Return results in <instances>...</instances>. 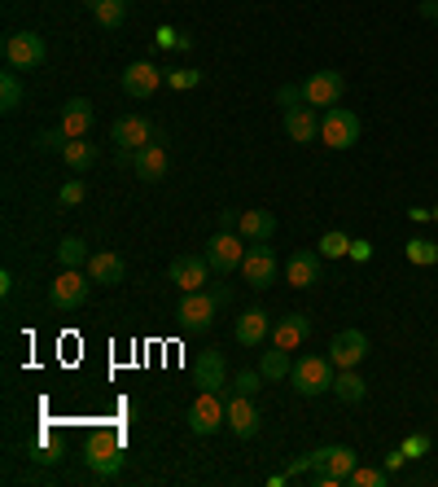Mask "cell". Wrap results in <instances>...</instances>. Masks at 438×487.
I'll return each instance as SVG.
<instances>
[{"instance_id": "obj_1", "label": "cell", "mask_w": 438, "mask_h": 487, "mask_svg": "<svg viewBox=\"0 0 438 487\" xmlns=\"http://www.w3.org/2000/svg\"><path fill=\"white\" fill-rule=\"evenodd\" d=\"M307 465L316 470L320 487H342L351 479V470L360 465V457H355V448H316V452H307Z\"/></svg>"}, {"instance_id": "obj_2", "label": "cell", "mask_w": 438, "mask_h": 487, "mask_svg": "<svg viewBox=\"0 0 438 487\" xmlns=\"http://www.w3.org/2000/svg\"><path fill=\"white\" fill-rule=\"evenodd\" d=\"M290 378H294V391L312 400V395H324V391H333L338 365H333L329 356H303V360L290 369Z\"/></svg>"}, {"instance_id": "obj_3", "label": "cell", "mask_w": 438, "mask_h": 487, "mask_svg": "<svg viewBox=\"0 0 438 487\" xmlns=\"http://www.w3.org/2000/svg\"><path fill=\"white\" fill-rule=\"evenodd\" d=\"M320 141L329 149H351L360 141V119L346 110V106H329L320 115Z\"/></svg>"}, {"instance_id": "obj_4", "label": "cell", "mask_w": 438, "mask_h": 487, "mask_svg": "<svg viewBox=\"0 0 438 487\" xmlns=\"http://www.w3.org/2000/svg\"><path fill=\"white\" fill-rule=\"evenodd\" d=\"M84 465L97 474V479H114L123 470V439L119 435H93L84 448Z\"/></svg>"}, {"instance_id": "obj_5", "label": "cell", "mask_w": 438, "mask_h": 487, "mask_svg": "<svg viewBox=\"0 0 438 487\" xmlns=\"http://www.w3.org/2000/svg\"><path fill=\"white\" fill-rule=\"evenodd\" d=\"M242 277L250 290H268L272 281H276V250L268 242H250L242 259Z\"/></svg>"}, {"instance_id": "obj_6", "label": "cell", "mask_w": 438, "mask_h": 487, "mask_svg": "<svg viewBox=\"0 0 438 487\" xmlns=\"http://www.w3.org/2000/svg\"><path fill=\"white\" fill-rule=\"evenodd\" d=\"M219 426H228V404L219 400V391H202L194 400V409H189V431L194 435H215Z\"/></svg>"}, {"instance_id": "obj_7", "label": "cell", "mask_w": 438, "mask_h": 487, "mask_svg": "<svg viewBox=\"0 0 438 487\" xmlns=\"http://www.w3.org/2000/svg\"><path fill=\"white\" fill-rule=\"evenodd\" d=\"M215 294L206 290H184V299H180V308H175V317H180V325L189 330V334H202V330H211L215 325Z\"/></svg>"}, {"instance_id": "obj_8", "label": "cell", "mask_w": 438, "mask_h": 487, "mask_svg": "<svg viewBox=\"0 0 438 487\" xmlns=\"http://www.w3.org/2000/svg\"><path fill=\"white\" fill-rule=\"evenodd\" d=\"M110 141L119 149H145V146H154V141H167V137H163L145 115H123V119L110 127Z\"/></svg>"}, {"instance_id": "obj_9", "label": "cell", "mask_w": 438, "mask_h": 487, "mask_svg": "<svg viewBox=\"0 0 438 487\" xmlns=\"http://www.w3.org/2000/svg\"><path fill=\"white\" fill-rule=\"evenodd\" d=\"M88 290H93V277H84L79 269H62V277L49 286V303L71 312V308H84L88 303Z\"/></svg>"}, {"instance_id": "obj_10", "label": "cell", "mask_w": 438, "mask_h": 487, "mask_svg": "<svg viewBox=\"0 0 438 487\" xmlns=\"http://www.w3.org/2000/svg\"><path fill=\"white\" fill-rule=\"evenodd\" d=\"M5 62H9L14 71L40 66V62H45V40H40L35 31H14V36L5 40Z\"/></svg>"}, {"instance_id": "obj_11", "label": "cell", "mask_w": 438, "mask_h": 487, "mask_svg": "<svg viewBox=\"0 0 438 487\" xmlns=\"http://www.w3.org/2000/svg\"><path fill=\"white\" fill-rule=\"evenodd\" d=\"M242 242H245L242 233H224V228H219L215 238L206 242V259H211V269L215 272H237L242 269V259H245Z\"/></svg>"}, {"instance_id": "obj_12", "label": "cell", "mask_w": 438, "mask_h": 487, "mask_svg": "<svg viewBox=\"0 0 438 487\" xmlns=\"http://www.w3.org/2000/svg\"><path fill=\"white\" fill-rule=\"evenodd\" d=\"M211 259L206 255H180V259H171L167 269V281H175L180 290H206V277H211Z\"/></svg>"}, {"instance_id": "obj_13", "label": "cell", "mask_w": 438, "mask_h": 487, "mask_svg": "<svg viewBox=\"0 0 438 487\" xmlns=\"http://www.w3.org/2000/svg\"><path fill=\"white\" fill-rule=\"evenodd\" d=\"M342 93H346V79H342V71H316L307 75V84H303V97H307V106H338Z\"/></svg>"}, {"instance_id": "obj_14", "label": "cell", "mask_w": 438, "mask_h": 487, "mask_svg": "<svg viewBox=\"0 0 438 487\" xmlns=\"http://www.w3.org/2000/svg\"><path fill=\"white\" fill-rule=\"evenodd\" d=\"M364 356H368V334L364 330H342V334H333V342H329V360H333L338 369H355Z\"/></svg>"}, {"instance_id": "obj_15", "label": "cell", "mask_w": 438, "mask_h": 487, "mask_svg": "<svg viewBox=\"0 0 438 487\" xmlns=\"http://www.w3.org/2000/svg\"><path fill=\"white\" fill-rule=\"evenodd\" d=\"M285 281L294 290H312L320 281V250H294L285 259Z\"/></svg>"}, {"instance_id": "obj_16", "label": "cell", "mask_w": 438, "mask_h": 487, "mask_svg": "<svg viewBox=\"0 0 438 487\" xmlns=\"http://www.w3.org/2000/svg\"><path fill=\"white\" fill-rule=\"evenodd\" d=\"M163 88V71L154 66V62H132L127 71H123V93L127 97H154Z\"/></svg>"}, {"instance_id": "obj_17", "label": "cell", "mask_w": 438, "mask_h": 487, "mask_svg": "<svg viewBox=\"0 0 438 487\" xmlns=\"http://www.w3.org/2000/svg\"><path fill=\"white\" fill-rule=\"evenodd\" d=\"M307 339H312V320H307V312H285V317L272 325V342L285 347V351H298Z\"/></svg>"}, {"instance_id": "obj_18", "label": "cell", "mask_w": 438, "mask_h": 487, "mask_svg": "<svg viewBox=\"0 0 438 487\" xmlns=\"http://www.w3.org/2000/svg\"><path fill=\"white\" fill-rule=\"evenodd\" d=\"M285 137H290L294 146H307V141H316L320 137V119H316V106H294L285 110Z\"/></svg>"}, {"instance_id": "obj_19", "label": "cell", "mask_w": 438, "mask_h": 487, "mask_svg": "<svg viewBox=\"0 0 438 487\" xmlns=\"http://www.w3.org/2000/svg\"><path fill=\"white\" fill-rule=\"evenodd\" d=\"M228 431H233L237 439L259 435V409H254V395H233V404H228Z\"/></svg>"}, {"instance_id": "obj_20", "label": "cell", "mask_w": 438, "mask_h": 487, "mask_svg": "<svg viewBox=\"0 0 438 487\" xmlns=\"http://www.w3.org/2000/svg\"><path fill=\"white\" fill-rule=\"evenodd\" d=\"M268 339H272V317L264 308H245L237 317V342L242 347H264Z\"/></svg>"}, {"instance_id": "obj_21", "label": "cell", "mask_w": 438, "mask_h": 487, "mask_svg": "<svg viewBox=\"0 0 438 487\" xmlns=\"http://www.w3.org/2000/svg\"><path fill=\"white\" fill-rule=\"evenodd\" d=\"M136 176L145 180V185H158L163 176H167V167H171V154H167V146L163 141H154V146H145V149H136Z\"/></svg>"}, {"instance_id": "obj_22", "label": "cell", "mask_w": 438, "mask_h": 487, "mask_svg": "<svg viewBox=\"0 0 438 487\" xmlns=\"http://www.w3.org/2000/svg\"><path fill=\"white\" fill-rule=\"evenodd\" d=\"M194 373H197V387L202 391H224L228 387V360H224V351H202Z\"/></svg>"}, {"instance_id": "obj_23", "label": "cell", "mask_w": 438, "mask_h": 487, "mask_svg": "<svg viewBox=\"0 0 438 487\" xmlns=\"http://www.w3.org/2000/svg\"><path fill=\"white\" fill-rule=\"evenodd\" d=\"M88 277H93L97 286H119L123 277H127V264H123L119 250H97V255L88 259Z\"/></svg>"}, {"instance_id": "obj_24", "label": "cell", "mask_w": 438, "mask_h": 487, "mask_svg": "<svg viewBox=\"0 0 438 487\" xmlns=\"http://www.w3.org/2000/svg\"><path fill=\"white\" fill-rule=\"evenodd\" d=\"M88 127H93V101L88 97H71L62 106V132L66 137H88Z\"/></svg>"}, {"instance_id": "obj_25", "label": "cell", "mask_w": 438, "mask_h": 487, "mask_svg": "<svg viewBox=\"0 0 438 487\" xmlns=\"http://www.w3.org/2000/svg\"><path fill=\"white\" fill-rule=\"evenodd\" d=\"M237 233H242L245 242H272V233H276V216L264 211V207H254V211H242V224H237Z\"/></svg>"}, {"instance_id": "obj_26", "label": "cell", "mask_w": 438, "mask_h": 487, "mask_svg": "<svg viewBox=\"0 0 438 487\" xmlns=\"http://www.w3.org/2000/svg\"><path fill=\"white\" fill-rule=\"evenodd\" d=\"M62 163H66L75 176H84V171L97 167V146H93V141H84V137H75V141L62 146Z\"/></svg>"}, {"instance_id": "obj_27", "label": "cell", "mask_w": 438, "mask_h": 487, "mask_svg": "<svg viewBox=\"0 0 438 487\" xmlns=\"http://www.w3.org/2000/svg\"><path fill=\"white\" fill-rule=\"evenodd\" d=\"M333 395H338L342 404H360L368 395V382L355 373V369H338V378H333Z\"/></svg>"}, {"instance_id": "obj_28", "label": "cell", "mask_w": 438, "mask_h": 487, "mask_svg": "<svg viewBox=\"0 0 438 487\" xmlns=\"http://www.w3.org/2000/svg\"><path fill=\"white\" fill-rule=\"evenodd\" d=\"M127 5L132 0H88V14L97 18V26H123V18H127Z\"/></svg>"}, {"instance_id": "obj_29", "label": "cell", "mask_w": 438, "mask_h": 487, "mask_svg": "<svg viewBox=\"0 0 438 487\" xmlns=\"http://www.w3.org/2000/svg\"><path fill=\"white\" fill-rule=\"evenodd\" d=\"M290 369H294V365H290V351H285V347H276V342H272V351H264V356H259V373H264L268 382L285 378Z\"/></svg>"}, {"instance_id": "obj_30", "label": "cell", "mask_w": 438, "mask_h": 487, "mask_svg": "<svg viewBox=\"0 0 438 487\" xmlns=\"http://www.w3.org/2000/svg\"><path fill=\"white\" fill-rule=\"evenodd\" d=\"M88 259H93V255H88V246L79 242V238H62V242H57V264H62V269H88Z\"/></svg>"}, {"instance_id": "obj_31", "label": "cell", "mask_w": 438, "mask_h": 487, "mask_svg": "<svg viewBox=\"0 0 438 487\" xmlns=\"http://www.w3.org/2000/svg\"><path fill=\"white\" fill-rule=\"evenodd\" d=\"M18 106H23V79H18V71L9 66V71L0 75V110L14 115Z\"/></svg>"}, {"instance_id": "obj_32", "label": "cell", "mask_w": 438, "mask_h": 487, "mask_svg": "<svg viewBox=\"0 0 438 487\" xmlns=\"http://www.w3.org/2000/svg\"><path fill=\"white\" fill-rule=\"evenodd\" d=\"M403 255H408V264H416V269H434L438 264V246L430 242V238H413V242L403 246Z\"/></svg>"}, {"instance_id": "obj_33", "label": "cell", "mask_w": 438, "mask_h": 487, "mask_svg": "<svg viewBox=\"0 0 438 487\" xmlns=\"http://www.w3.org/2000/svg\"><path fill=\"white\" fill-rule=\"evenodd\" d=\"M346 483H355V487H386L390 483V470H382V465H355Z\"/></svg>"}, {"instance_id": "obj_34", "label": "cell", "mask_w": 438, "mask_h": 487, "mask_svg": "<svg viewBox=\"0 0 438 487\" xmlns=\"http://www.w3.org/2000/svg\"><path fill=\"white\" fill-rule=\"evenodd\" d=\"M316 250L324 255V259H342V255H351V238L333 228V233H324V238L316 242Z\"/></svg>"}, {"instance_id": "obj_35", "label": "cell", "mask_w": 438, "mask_h": 487, "mask_svg": "<svg viewBox=\"0 0 438 487\" xmlns=\"http://www.w3.org/2000/svg\"><path fill=\"white\" fill-rule=\"evenodd\" d=\"M154 45H158V49H189V40H184L180 31H171V26H158V31H154Z\"/></svg>"}, {"instance_id": "obj_36", "label": "cell", "mask_w": 438, "mask_h": 487, "mask_svg": "<svg viewBox=\"0 0 438 487\" xmlns=\"http://www.w3.org/2000/svg\"><path fill=\"white\" fill-rule=\"evenodd\" d=\"M84 198H88L84 180H66V185H62V194H57V202H62V207H79Z\"/></svg>"}, {"instance_id": "obj_37", "label": "cell", "mask_w": 438, "mask_h": 487, "mask_svg": "<svg viewBox=\"0 0 438 487\" xmlns=\"http://www.w3.org/2000/svg\"><path fill=\"white\" fill-rule=\"evenodd\" d=\"M167 84L171 88H180V93H189L202 84V71H167Z\"/></svg>"}, {"instance_id": "obj_38", "label": "cell", "mask_w": 438, "mask_h": 487, "mask_svg": "<svg viewBox=\"0 0 438 487\" xmlns=\"http://www.w3.org/2000/svg\"><path fill=\"white\" fill-rule=\"evenodd\" d=\"M66 141H71V137H66L62 127H49V132H40V137H35V149H57V154H62Z\"/></svg>"}, {"instance_id": "obj_39", "label": "cell", "mask_w": 438, "mask_h": 487, "mask_svg": "<svg viewBox=\"0 0 438 487\" xmlns=\"http://www.w3.org/2000/svg\"><path fill=\"white\" fill-rule=\"evenodd\" d=\"M264 382H268L264 373H237L233 391H237V395H259V387H264Z\"/></svg>"}, {"instance_id": "obj_40", "label": "cell", "mask_w": 438, "mask_h": 487, "mask_svg": "<svg viewBox=\"0 0 438 487\" xmlns=\"http://www.w3.org/2000/svg\"><path fill=\"white\" fill-rule=\"evenodd\" d=\"M399 448H403V457H408V462H416V457H425V452H430V435H408Z\"/></svg>"}, {"instance_id": "obj_41", "label": "cell", "mask_w": 438, "mask_h": 487, "mask_svg": "<svg viewBox=\"0 0 438 487\" xmlns=\"http://www.w3.org/2000/svg\"><path fill=\"white\" fill-rule=\"evenodd\" d=\"M276 101H281V106H285V110H294V106H303V88H294V84H285V88H281V93H276Z\"/></svg>"}, {"instance_id": "obj_42", "label": "cell", "mask_w": 438, "mask_h": 487, "mask_svg": "<svg viewBox=\"0 0 438 487\" xmlns=\"http://www.w3.org/2000/svg\"><path fill=\"white\" fill-rule=\"evenodd\" d=\"M351 259H355V264H368V259H373V242H364V238H351Z\"/></svg>"}, {"instance_id": "obj_43", "label": "cell", "mask_w": 438, "mask_h": 487, "mask_svg": "<svg viewBox=\"0 0 438 487\" xmlns=\"http://www.w3.org/2000/svg\"><path fill=\"white\" fill-rule=\"evenodd\" d=\"M237 224H242L237 211H219V228H224V233H237Z\"/></svg>"}, {"instance_id": "obj_44", "label": "cell", "mask_w": 438, "mask_h": 487, "mask_svg": "<svg viewBox=\"0 0 438 487\" xmlns=\"http://www.w3.org/2000/svg\"><path fill=\"white\" fill-rule=\"evenodd\" d=\"M421 18H430L438 26V0H421Z\"/></svg>"}, {"instance_id": "obj_45", "label": "cell", "mask_w": 438, "mask_h": 487, "mask_svg": "<svg viewBox=\"0 0 438 487\" xmlns=\"http://www.w3.org/2000/svg\"><path fill=\"white\" fill-rule=\"evenodd\" d=\"M403 462H408V457H403V448H394V452H386V470H399Z\"/></svg>"}, {"instance_id": "obj_46", "label": "cell", "mask_w": 438, "mask_h": 487, "mask_svg": "<svg viewBox=\"0 0 438 487\" xmlns=\"http://www.w3.org/2000/svg\"><path fill=\"white\" fill-rule=\"evenodd\" d=\"M35 462H45V465H53V462H57V452H53V448H40V452H35Z\"/></svg>"}, {"instance_id": "obj_47", "label": "cell", "mask_w": 438, "mask_h": 487, "mask_svg": "<svg viewBox=\"0 0 438 487\" xmlns=\"http://www.w3.org/2000/svg\"><path fill=\"white\" fill-rule=\"evenodd\" d=\"M211 294H215V303H219V308H224V303L233 299V294H228V286H215V290H211Z\"/></svg>"}, {"instance_id": "obj_48", "label": "cell", "mask_w": 438, "mask_h": 487, "mask_svg": "<svg viewBox=\"0 0 438 487\" xmlns=\"http://www.w3.org/2000/svg\"><path fill=\"white\" fill-rule=\"evenodd\" d=\"M430 216H434V219H438V207H434V211H430Z\"/></svg>"}]
</instances>
